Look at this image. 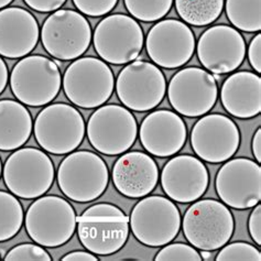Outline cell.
Returning a JSON list of instances; mask_svg holds the SVG:
<instances>
[{"mask_svg":"<svg viewBox=\"0 0 261 261\" xmlns=\"http://www.w3.org/2000/svg\"><path fill=\"white\" fill-rule=\"evenodd\" d=\"M77 236L85 249L96 256H111L125 247L129 238V217L111 203H97L77 217Z\"/></svg>","mask_w":261,"mask_h":261,"instance_id":"6da1fadb","label":"cell"},{"mask_svg":"<svg viewBox=\"0 0 261 261\" xmlns=\"http://www.w3.org/2000/svg\"><path fill=\"white\" fill-rule=\"evenodd\" d=\"M76 225L77 216L72 204L58 195L36 198L24 216L29 237L44 248H58L70 242Z\"/></svg>","mask_w":261,"mask_h":261,"instance_id":"7a4b0ae2","label":"cell"},{"mask_svg":"<svg viewBox=\"0 0 261 261\" xmlns=\"http://www.w3.org/2000/svg\"><path fill=\"white\" fill-rule=\"evenodd\" d=\"M107 163L97 153L88 150L73 151L60 163L57 181L62 193L76 203L97 200L108 188Z\"/></svg>","mask_w":261,"mask_h":261,"instance_id":"3957f363","label":"cell"},{"mask_svg":"<svg viewBox=\"0 0 261 261\" xmlns=\"http://www.w3.org/2000/svg\"><path fill=\"white\" fill-rule=\"evenodd\" d=\"M62 85L61 62L44 56H27L13 66L10 88L21 104L30 107L49 105Z\"/></svg>","mask_w":261,"mask_h":261,"instance_id":"277c9868","label":"cell"},{"mask_svg":"<svg viewBox=\"0 0 261 261\" xmlns=\"http://www.w3.org/2000/svg\"><path fill=\"white\" fill-rule=\"evenodd\" d=\"M181 227L185 238L196 249L215 251L228 244L235 230V219L227 205L206 198L190 206Z\"/></svg>","mask_w":261,"mask_h":261,"instance_id":"5b68a950","label":"cell"},{"mask_svg":"<svg viewBox=\"0 0 261 261\" xmlns=\"http://www.w3.org/2000/svg\"><path fill=\"white\" fill-rule=\"evenodd\" d=\"M3 176L10 193L23 200H36L52 188L56 168L45 151L19 148L7 158Z\"/></svg>","mask_w":261,"mask_h":261,"instance_id":"8992f818","label":"cell"},{"mask_svg":"<svg viewBox=\"0 0 261 261\" xmlns=\"http://www.w3.org/2000/svg\"><path fill=\"white\" fill-rule=\"evenodd\" d=\"M33 134L38 145L45 152L64 155L81 146L86 126L83 116L76 108L57 102L39 113L33 123Z\"/></svg>","mask_w":261,"mask_h":261,"instance_id":"52a82bcc","label":"cell"},{"mask_svg":"<svg viewBox=\"0 0 261 261\" xmlns=\"http://www.w3.org/2000/svg\"><path fill=\"white\" fill-rule=\"evenodd\" d=\"M182 216L168 197L147 195L130 213L129 226L135 238L148 247H163L173 242L181 229Z\"/></svg>","mask_w":261,"mask_h":261,"instance_id":"ba28073f","label":"cell"},{"mask_svg":"<svg viewBox=\"0 0 261 261\" xmlns=\"http://www.w3.org/2000/svg\"><path fill=\"white\" fill-rule=\"evenodd\" d=\"M115 88L112 68L105 61L93 57L79 58L67 66L63 89L73 105L84 109L102 106Z\"/></svg>","mask_w":261,"mask_h":261,"instance_id":"9c48e42d","label":"cell"},{"mask_svg":"<svg viewBox=\"0 0 261 261\" xmlns=\"http://www.w3.org/2000/svg\"><path fill=\"white\" fill-rule=\"evenodd\" d=\"M91 146L97 152L114 156L127 152L138 137V123L128 108L120 105L98 107L86 126Z\"/></svg>","mask_w":261,"mask_h":261,"instance_id":"30bf717a","label":"cell"},{"mask_svg":"<svg viewBox=\"0 0 261 261\" xmlns=\"http://www.w3.org/2000/svg\"><path fill=\"white\" fill-rule=\"evenodd\" d=\"M93 38L88 20L72 9L53 11L40 30L44 50L59 61L81 58L88 50Z\"/></svg>","mask_w":261,"mask_h":261,"instance_id":"8fae6325","label":"cell"},{"mask_svg":"<svg viewBox=\"0 0 261 261\" xmlns=\"http://www.w3.org/2000/svg\"><path fill=\"white\" fill-rule=\"evenodd\" d=\"M92 41L102 61L122 65L138 59L145 45V34L135 18L115 13L96 25Z\"/></svg>","mask_w":261,"mask_h":261,"instance_id":"7c38bea8","label":"cell"},{"mask_svg":"<svg viewBox=\"0 0 261 261\" xmlns=\"http://www.w3.org/2000/svg\"><path fill=\"white\" fill-rule=\"evenodd\" d=\"M116 93L129 111L150 112L159 106L166 96L167 80L154 63L135 60L119 72Z\"/></svg>","mask_w":261,"mask_h":261,"instance_id":"4fadbf2b","label":"cell"},{"mask_svg":"<svg viewBox=\"0 0 261 261\" xmlns=\"http://www.w3.org/2000/svg\"><path fill=\"white\" fill-rule=\"evenodd\" d=\"M218 97L217 81L208 71L190 66L176 72L168 87L171 106L190 118L202 117L212 111Z\"/></svg>","mask_w":261,"mask_h":261,"instance_id":"5bb4252c","label":"cell"},{"mask_svg":"<svg viewBox=\"0 0 261 261\" xmlns=\"http://www.w3.org/2000/svg\"><path fill=\"white\" fill-rule=\"evenodd\" d=\"M145 45L150 60L155 65L174 70L184 66L193 58L196 39L185 22L164 19L149 30Z\"/></svg>","mask_w":261,"mask_h":261,"instance_id":"9a60e30c","label":"cell"},{"mask_svg":"<svg viewBox=\"0 0 261 261\" xmlns=\"http://www.w3.org/2000/svg\"><path fill=\"white\" fill-rule=\"evenodd\" d=\"M215 189L218 197L228 207H255L261 201L260 163L248 158L225 161L216 174Z\"/></svg>","mask_w":261,"mask_h":261,"instance_id":"2e32d148","label":"cell"},{"mask_svg":"<svg viewBox=\"0 0 261 261\" xmlns=\"http://www.w3.org/2000/svg\"><path fill=\"white\" fill-rule=\"evenodd\" d=\"M239 128L228 116H202L191 130L190 142L194 153L208 163H223L236 154L240 146Z\"/></svg>","mask_w":261,"mask_h":261,"instance_id":"e0dca14e","label":"cell"},{"mask_svg":"<svg viewBox=\"0 0 261 261\" xmlns=\"http://www.w3.org/2000/svg\"><path fill=\"white\" fill-rule=\"evenodd\" d=\"M198 61L212 74H228L243 64L246 57L245 39L237 29L226 24L205 30L196 44Z\"/></svg>","mask_w":261,"mask_h":261,"instance_id":"ac0fdd59","label":"cell"},{"mask_svg":"<svg viewBox=\"0 0 261 261\" xmlns=\"http://www.w3.org/2000/svg\"><path fill=\"white\" fill-rule=\"evenodd\" d=\"M161 187L167 196L181 204L193 203L206 193L210 172L201 159L180 154L170 159L161 171Z\"/></svg>","mask_w":261,"mask_h":261,"instance_id":"d6986e66","label":"cell"},{"mask_svg":"<svg viewBox=\"0 0 261 261\" xmlns=\"http://www.w3.org/2000/svg\"><path fill=\"white\" fill-rule=\"evenodd\" d=\"M142 147L151 155L173 156L188 140L187 123L177 113L158 109L148 114L138 129Z\"/></svg>","mask_w":261,"mask_h":261,"instance_id":"ffe728a7","label":"cell"},{"mask_svg":"<svg viewBox=\"0 0 261 261\" xmlns=\"http://www.w3.org/2000/svg\"><path fill=\"white\" fill-rule=\"evenodd\" d=\"M115 189L128 198H142L152 193L159 182V167L152 156L141 151L122 153L114 163Z\"/></svg>","mask_w":261,"mask_h":261,"instance_id":"44dd1931","label":"cell"},{"mask_svg":"<svg viewBox=\"0 0 261 261\" xmlns=\"http://www.w3.org/2000/svg\"><path fill=\"white\" fill-rule=\"evenodd\" d=\"M40 28L36 17L20 7L0 10V57L21 59L39 42Z\"/></svg>","mask_w":261,"mask_h":261,"instance_id":"7402d4cb","label":"cell"},{"mask_svg":"<svg viewBox=\"0 0 261 261\" xmlns=\"http://www.w3.org/2000/svg\"><path fill=\"white\" fill-rule=\"evenodd\" d=\"M222 105L232 117L250 119L261 112V79L249 71L232 73L221 88Z\"/></svg>","mask_w":261,"mask_h":261,"instance_id":"603a6c76","label":"cell"},{"mask_svg":"<svg viewBox=\"0 0 261 261\" xmlns=\"http://www.w3.org/2000/svg\"><path fill=\"white\" fill-rule=\"evenodd\" d=\"M32 130V117L23 104L0 99V151L21 148L30 139Z\"/></svg>","mask_w":261,"mask_h":261,"instance_id":"cb8c5ba5","label":"cell"},{"mask_svg":"<svg viewBox=\"0 0 261 261\" xmlns=\"http://www.w3.org/2000/svg\"><path fill=\"white\" fill-rule=\"evenodd\" d=\"M177 15L185 23L206 27L221 17L225 0H173Z\"/></svg>","mask_w":261,"mask_h":261,"instance_id":"d4e9b609","label":"cell"},{"mask_svg":"<svg viewBox=\"0 0 261 261\" xmlns=\"http://www.w3.org/2000/svg\"><path fill=\"white\" fill-rule=\"evenodd\" d=\"M224 7L235 29L244 32L261 30V0H225Z\"/></svg>","mask_w":261,"mask_h":261,"instance_id":"484cf974","label":"cell"},{"mask_svg":"<svg viewBox=\"0 0 261 261\" xmlns=\"http://www.w3.org/2000/svg\"><path fill=\"white\" fill-rule=\"evenodd\" d=\"M24 222L21 203L16 195L0 191V243L15 237Z\"/></svg>","mask_w":261,"mask_h":261,"instance_id":"4316f807","label":"cell"},{"mask_svg":"<svg viewBox=\"0 0 261 261\" xmlns=\"http://www.w3.org/2000/svg\"><path fill=\"white\" fill-rule=\"evenodd\" d=\"M133 18L143 22L159 21L172 8L173 0H123Z\"/></svg>","mask_w":261,"mask_h":261,"instance_id":"83f0119b","label":"cell"},{"mask_svg":"<svg viewBox=\"0 0 261 261\" xmlns=\"http://www.w3.org/2000/svg\"><path fill=\"white\" fill-rule=\"evenodd\" d=\"M216 261H261V252L256 246L245 242L226 244L217 253Z\"/></svg>","mask_w":261,"mask_h":261,"instance_id":"f1b7e54d","label":"cell"},{"mask_svg":"<svg viewBox=\"0 0 261 261\" xmlns=\"http://www.w3.org/2000/svg\"><path fill=\"white\" fill-rule=\"evenodd\" d=\"M155 261H202L201 252L195 247L183 243H169L159 250Z\"/></svg>","mask_w":261,"mask_h":261,"instance_id":"f546056e","label":"cell"},{"mask_svg":"<svg viewBox=\"0 0 261 261\" xmlns=\"http://www.w3.org/2000/svg\"><path fill=\"white\" fill-rule=\"evenodd\" d=\"M6 261H52L44 247L38 244L24 243L13 247L4 258Z\"/></svg>","mask_w":261,"mask_h":261,"instance_id":"4dcf8cb0","label":"cell"},{"mask_svg":"<svg viewBox=\"0 0 261 261\" xmlns=\"http://www.w3.org/2000/svg\"><path fill=\"white\" fill-rule=\"evenodd\" d=\"M118 0H73L74 6L81 13L88 17H102L108 15L117 6Z\"/></svg>","mask_w":261,"mask_h":261,"instance_id":"1f68e13d","label":"cell"},{"mask_svg":"<svg viewBox=\"0 0 261 261\" xmlns=\"http://www.w3.org/2000/svg\"><path fill=\"white\" fill-rule=\"evenodd\" d=\"M249 235L257 246L261 245V205L257 204L249 215L248 219Z\"/></svg>","mask_w":261,"mask_h":261,"instance_id":"d6a6232c","label":"cell"},{"mask_svg":"<svg viewBox=\"0 0 261 261\" xmlns=\"http://www.w3.org/2000/svg\"><path fill=\"white\" fill-rule=\"evenodd\" d=\"M248 61L251 67L258 74L261 72V34L258 33L257 36L252 38L251 42L248 46Z\"/></svg>","mask_w":261,"mask_h":261,"instance_id":"836d02e7","label":"cell"},{"mask_svg":"<svg viewBox=\"0 0 261 261\" xmlns=\"http://www.w3.org/2000/svg\"><path fill=\"white\" fill-rule=\"evenodd\" d=\"M66 0H24L29 8L38 12H53L59 10Z\"/></svg>","mask_w":261,"mask_h":261,"instance_id":"e575fe53","label":"cell"},{"mask_svg":"<svg viewBox=\"0 0 261 261\" xmlns=\"http://www.w3.org/2000/svg\"><path fill=\"white\" fill-rule=\"evenodd\" d=\"M62 261H97L98 258L91 251L75 250L66 253L61 258Z\"/></svg>","mask_w":261,"mask_h":261,"instance_id":"d590c367","label":"cell"},{"mask_svg":"<svg viewBox=\"0 0 261 261\" xmlns=\"http://www.w3.org/2000/svg\"><path fill=\"white\" fill-rule=\"evenodd\" d=\"M252 154L258 163L261 161V128H258L253 134L251 140Z\"/></svg>","mask_w":261,"mask_h":261,"instance_id":"8d00e7d4","label":"cell"},{"mask_svg":"<svg viewBox=\"0 0 261 261\" xmlns=\"http://www.w3.org/2000/svg\"><path fill=\"white\" fill-rule=\"evenodd\" d=\"M8 67H7L6 62L0 57V95L3 94L5 88L8 84Z\"/></svg>","mask_w":261,"mask_h":261,"instance_id":"74e56055","label":"cell"},{"mask_svg":"<svg viewBox=\"0 0 261 261\" xmlns=\"http://www.w3.org/2000/svg\"><path fill=\"white\" fill-rule=\"evenodd\" d=\"M201 256L203 260H210L211 256H212V251H207V250H202Z\"/></svg>","mask_w":261,"mask_h":261,"instance_id":"f35d334b","label":"cell"},{"mask_svg":"<svg viewBox=\"0 0 261 261\" xmlns=\"http://www.w3.org/2000/svg\"><path fill=\"white\" fill-rule=\"evenodd\" d=\"M13 0H0V9L6 8L7 6H9Z\"/></svg>","mask_w":261,"mask_h":261,"instance_id":"ab89813d","label":"cell"},{"mask_svg":"<svg viewBox=\"0 0 261 261\" xmlns=\"http://www.w3.org/2000/svg\"><path fill=\"white\" fill-rule=\"evenodd\" d=\"M3 162H2V159H0V177H2L3 175Z\"/></svg>","mask_w":261,"mask_h":261,"instance_id":"60d3db41","label":"cell"},{"mask_svg":"<svg viewBox=\"0 0 261 261\" xmlns=\"http://www.w3.org/2000/svg\"><path fill=\"white\" fill-rule=\"evenodd\" d=\"M0 260H2V257H0Z\"/></svg>","mask_w":261,"mask_h":261,"instance_id":"b9f144b4","label":"cell"}]
</instances>
